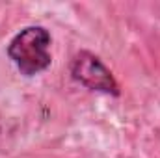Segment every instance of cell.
Here are the masks:
<instances>
[{
  "label": "cell",
  "mask_w": 160,
  "mask_h": 158,
  "mask_svg": "<svg viewBox=\"0 0 160 158\" xmlns=\"http://www.w3.org/2000/svg\"><path fill=\"white\" fill-rule=\"evenodd\" d=\"M69 71H71V78L75 82H78L80 86L91 91H101L114 97L121 93L119 84L112 75V71L102 63L99 56H95L89 50H80L75 54V58L71 60Z\"/></svg>",
  "instance_id": "cell-2"
},
{
  "label": "cell",
  "mask_w": 160,
  "mask_h": 158,
  "mask_svg": "<svg viewBox=\"0 0 160 158\" xmlns=\"http://www.w3.org/2000/svg\"><path fill=\"white\" fill-rule=\"evenodd\" d=\"M50 32L43 26H26L8 45V56L24 77H36L52 63Z\"/></svg>",
  "instance_id": "cell-1"
}]
</instances>
